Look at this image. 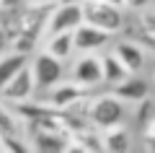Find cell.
I'll use <instances>...</instances> for the list:
<instances>
[{"instance_id": "6da1fadb", "label": "cell", "mask_w": 155, "mask_h": 153, "mask_svg": "<svg viewBox=\"0 0 155 153\" xmlns=\"http://www.w3.org/2000/svg\"><path fill=\"white\" fill-rule=\"evenodd\" d=\"M80 8H83V21L85 23H91L96 29H104L111 37L124 29L122 8L111 5V3H104V0H80Z\"/></svg>"}, {"instance_id": "7a4b0ae2", "label": "cell", "mask_w": 155, "mask_h": 153, "mask_svg": "<svg viewBox=\"0 0 155 153\" xmlns=\"http://www.w3.org/2000/svg\"><path fill=\"white\" fill-rule=\"evenodd\" d=\"M85 120H88L91 127H98V130L122 125L124 122V101L119 96H114V93L91 99L88 101V112H85Z\"/></svg>"}, {"instance_id": "3957f363", "label": "cell", "mask_w": 155, "mask_h": 153, "mask_svg": "<svg viewBox=\"0 0 155 153\" xmlns=\"http://www.w3.org/2000/svg\"><path fill=\"white\" fill-rule=\"evenodd\" d=\"M78 23H83L80 0H60V3H54V11L47 18L44 29H47V37H49V34H60V31H72Z\"/></svg>"}, {"instance_id": "277c9868", "label": "cell", "mask_w": 155, "mask_h": 153, "mask_svg": "<svg viewBox=\"0 0 155 153\" xmlns=\"http://www.w3.org/2000/svg\"><path fill=\"white\" fill-rule=\"evenodd\" d=\"M28 68H31V78H34V88L36 91H47V88H52L54 83L62 81V60H57V57H52L49 52H39L36 57H34V62H28Z\"/></svg>"}, {"instance_id": "5b68a950", "label": "cell", "mask_w": 155, "mask_h": 153, "mask_svg": "<svg viewBox=\"0 0 155 153\" xmlns=\"http://www.w3.org/2000/svg\"><path fill=\"white\" fill-rule=\"evenodd\" d=\"M31 140H28V148L39 153H60L70 148V135L67 130H60V127H39V130H31Z\"/></svg>"}, {"instance_id": "8992f818", "label": "cell", "mask_w": 155, "mask_h": 153, "mask_svg": "<svg viewBox=\"0 0 155 153\" xmlns=\"http://www.w3.org/2000/svg\"><path fill=\"white\" fill-rule=\"evenodd\" d=\"M111 42V34L104 31V29H96L91 26V23H78L75 29H72V49L75 52H96V49L106 47V44Z\"/></svg>"}, {"instance_id": "52a82bcc", "label": "cell", "mask_w": 155, "mask_h": 153, "mask_svg": "<svg viewBox=\"0 0 155 153\" xmlns=\"http://www.w3.org/2000/svg\"><path fill=\"white\" fill-rule=\"evenodd\" d=\"M34 93H36V88H34L31 68H28V62H26V65L18 68L16 75L3 86L0 96H5V101H11V104H13V101H26V99H34Z\"/></svg>"}, {"instance_id": "ba28073f", "label": "cell", "mask_w": 155, "mask_h": 153, "mask_svg": "<svg viewBox=\"0 0 155 153\" xmlns=\"http://www.w3.org/2000/svg\"><path fill=\"white\" fill-rule=\"evenodd\" d=\"M114 57L127 68V73H137L145 68V47L134 39H122L114 44Z\"/></svg>"}, {"instance_id": "9c48e42d", "label": "cell", "mask_w": 155, "mask_h": 153, "mask_svg": "<svg viewBox=\"0 0 155 153\" xmlns=\"http://www.w3.org/2000/svg\"><path fill=\"white\" fill-rule=\"evenodd\" d=\"M72 81L78 83V86H98L104 78H101V60L93 55V52H85L80 60L75 62V68H72Z\"/></svg>"}, {"instance_id": "30bf717a", "label": "cell", "mask_w": 155, "mask_h": 153, "mask_svg": "<svg viewBox=\"0 0 155 153\" xmlns=\"http://www.w3.org/2000/svg\"><path fill=\"white\" fill-rule=\"evenodd\" d=\"M49 91V88H47ZM85 93L83 86H78L75 81L72 83H54L49 91V96H47V104L54 106V109H67V106L72 104V101H78V99Z\"/></svg>"}, {"instance_id": "8fae6325", "label": "cell", "mask_w": 155, "mask_h": 153, "mask_svg": "<svg viewBox=\"0 0 155 153\" xmlns=\"http://www.w3.org/2000/svg\"><path fill=\"white\" fill-rule=\"evenodd\" d=\"M114 96H119L122 101H134V104H137L140 99L150 96V83L129 73V75L124 78V81L114 83Z\"/></svg>"}, {"instance_id": "7c38bea8", "label": "cell", "mask_w": 155, "mask_h": 153, "mask_svg": "<svg viewBox=\"0 0 155 153\" xmlns=\"http://www.w3.org/2000/svg\"><path fill=\"white\" fill-rule=\"evenodd\" d=\"M129 148H132V135H129L122 125H114V127L101 130V151H109V153H127Z\"/></svg>"}, {"instance_id": "4fadbf2b", "label": "cell", "mask_w": 155, "mask_h": 153, "mask_svg": "<svg viewBox=\"0 0 155 153\" xmlns=\"http://www.w3.org/2000/svg\"><path fill=\"white\" fill-rule=\"evenodd\" d=\"M44 52H49L57 60H67V57L75 52L72 49V31H60V34H49L44 44Z\"/></svg>"}, {"instance_id": "5bb4252c", "label": "cell", "mask_w": 155, "mask_h": 153, "mask_svg": "<svg viewBox=\"0 0 155 153\" xmlns=\"http://www.w3.org/2000/svg\"><path fill=\"white\" fill-rule=\"evenodd\" d=\"M26 62H28V55H23V52H8V55L0 57V91H3V86L16 75L18 68H23Z\"/></svg>"}, {"instance_id": "9a60e30c", "label": "cell", "mask_w": 155, "mask_h": 153, "mask_svg": "<svg viewBox=\"0 0 155 153\" xmlns=\"http://www.w3.org/2000/svg\"><path fill=\"white\" fill-rule=\"evenodd\" d=\"M129 73H127V68L122 65V62L116 60L114 55H106V57H101V78H104L106 83H119V81H124Z\"/></svg>"}, {"instance_id": "2e32d148", "label": "cell", "mask_w": 155, "mask_h": 153, "mask_svg": "<svg viewBox=\"0 0 155 153\" xmlns=\"http://www.w3.org/2000/svg\"><path fill=\"white\" fill-rule=\"evenodd\" d=\"M137 104H140V109H137L134 122H137L140 127H153V101H150V96L140 99Z\"/></svg>"}, {"instance_id": "e0dca14e", "label": "cell", "mask_w": 155, "mask_h": 153, "mask_svg": "<svg viewBox=\"0 0 155 153\" xmlns=\"http://www.w3.org/2000/svg\"><path fill=\"white\" fill-rule=\"evenodd\" d=\"M16 130V122H13V114L8 112V106L0 104V135H13Z\"/></svg>"}, {"instance_id": "ac0fdd59", "label": "cell", "mask_w": 155, "mask_h": 153, "mask_svg": "<svg viewBox=\"0 0 155 153\" xmlns=\"http://www.w3.org/2000/svg\"><path fill=\"white\" fill-rule=\"evenodd\" d=\"M153 0H124V8H132V11H142V8H147Z\"/></svg>"}, {"instance_id": "d6986e66", "label": "cell", "mask_w": 155, "mask_h": 153, "mask_svg": "<svg viewBox=\"0 0 155 153\" xmlns=\"http://www.w3.org/2000/svg\"><path fill=\"white\" fill-rule=\"evenodd\" d=\"M104 3H111V5H116V8H124V0H104Z\"/></svg>"}, {"instance_id": "ffe728a7", "label": "cell", "mask_w": 155, "mask_h": 153, "mask_svg": "<svg viewBox=\"0 0 155 153\" xmlns=\"http://www.w3.org/2000/svg\"><path fill=\"white\" fill-rule=\"evenodd\" d=\"M26 3H31V5H39V3H47V0H26Z\"/></svg>"}, {"instance_id": "44dd1931", "label": "cell", "mask_w": 155, "mask_h": 153, "mask_svg": "<svg viewBox=\"0 0 155 153\" xmlns=\"http://www.w3.org/2000/svg\"><path fill=\"white\" fill-rule=\"evenodd\" d=\"M47 3H60V0H47Z\"/></svg>"}, {"instance_id": "7402d4cb", "label": "cell", "mask_w": 155, "mask_h": 153, "mask_svg": "<svg viewBox=\"0 0 155 153\" xmlns=\"http://www.w3.org/2000/svg\"><path fill=\"white\" fill-rule=\"evenodd\" d=\"M0 8H3V0H0Z\"/></svg>"}]
</instances>
